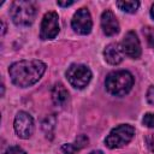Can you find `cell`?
<instances>
[{
    "mask_svg": "<svg viewBox=\"0 0 154 154\" xmlns=\"http://www.w3.org/2000/svg\"><path fill=\"white\" fill-rule=\"evenodd\" d=\"M45 71L46 64L41 60H20L12 64L8 69L11 81L20 88H26L38 82Z\"/></svg>",
    "mask_w": 154,
    "mask_h": 154,
    "instance_id": "obj_1",
    "label": "cell"
},
{
    "mask_svg": "<svg viewBox=\"0 0 154 154\" xmlns=\"http://www.w3.org/2000/svg\"><path fill=\"white\" fill-rule=\"evenodd\" d=\"M134 85V76L125 70L114 71L107 75L105 79V87L107 91L114 96L126 95Z\"/></svg>",
    "mask_w": 154,
    "mask_h": 154,
    "instance_id": "obj_2",
    "label": "cell"
},
{
    "mask_svg": "<svg viewBox=\"0 0 154 154\" xmlns=\"http://www.w3.org/2000/svg\"><path fill=\"white\" fill-rule=\"evenodd\" d=\"M37 12L36 4L34 1H14L11 5L10 16L13 23L18 26H29L35 20Z\"/></svg>",
    "mask_w": 154,
    "mask_h": 154,
    "instance_id": "obj_3",
    "label": "cell"
},
{
    "mask_svg": "<svg viewBox=\"0 0 154 154\" xmlns=\"http://www.w3.org/2000/svg\"><path fill=\"white\" fill-rule=\"evenodd\" d=\"M135 135V129L129 124H120L111 130L108 136L105 138V144L109 149L120 148L128 144Z\"/></svg>",
    "mask_w": 154,
    "mask_h": 154,
    "instance_id": "obj_4",
    "label": "cell"
},
{
    "mask_svg": "<svg viewBox=\"0 0 154 154\" xmlns=\"http://www.w3.org/2000/svg\"><path fill=\"white\" fill-rule=\"evenodd\" d=\"M66 77L73 88L83 89L91 79V71L88 66L82 64H73L66 71Z\"/></svg>",
    "mask_w": 154,
    "mask_h": 154,
    "instance_id": "obj_5",
    "label": "cell"
},
{
    "mask_svg": "<svg viewBox=\"0 0 154 154\" xmlns=\"http://www.w3.org/2000/svg\"><path fill=\"white\" fill-rule=\"evenodd\" d=\"M71 26L77 34H81V35H88L91 31L93 20L88 8L82 7L75 12L71 20Z\"/></svg>",
    "mask_w": 154,
    "mask_h": 154,
    "instance_id": "obj_6",
    "label": "cell"
},
{
    "mask_svg": "<svg viewBox=\"0 0 154 154\" xmlns=\"http://www.w3.org/2000/svg\"><path fill=\"white\" fill-rule=\"evenodd\" d=\"M59 17L58 13L51 11L47 12L43 16V19L41 22V30H40V37L42 40H52L54 38L59 32Z\"/></svg>",
    "mask_w": 154,
    "mask_h": 154,
    "instance_id": "obj_7",
    "label": "cell"
},
{
    "mask_svg": "<svg viewBox=\"0 0 154 154\" xmlns=\"http://www.w3.org/2000/svg\"><path fill=\"white\" fill-rule=\"evenodd\" d=\"M13 126H14V131H16L17 136L23 140H26V138L31 137V135L34 132V119L29 113L20 111L17 113V116L14 118Z\"/></svg>",
    "mask_w": 154,
    "mask_h": 154,
    "instance_id": "obj_8",
    "label": "cell"
},
{
    "mask_svg": "<svg viewBox=\"0 0 154 154\" xmlns=\"http://www.w3.org/2000/svg\"><path fill=\"white\" fill-rule=\"evenodd\" d=\"M122 48L124 54L132 59H138L141 57V43L137 38V35L134 31L126 32L122 41Z\"/></svg>",
    "mask_w": 154,
    "mask_h": 154,
    "instance_id": "obj_9",
    "label": "cell"
},
{
    "mask_svg": "<svg viewBox=\"0 0 154 154\" xmlns=\"http://www.w3.org/2000/svg\"><path fill=\"white\" fill-rule=\"evenodd\" d=\"M101 28L105 35L113 36L119 32V23L111 10H106L101 14Z\"/></svg>",
    "mask_w": 154,
    "mask_h": 154,
    "instance_id": "obj_10",
    "label": "cell"
},
{
    "mask_svg": "<svg viewBox=\"0 0 154 154\" xmlns=\"http://www.w3.org/2000/svg\"><path fill=\"white\" fill-rule=\"evenodd\" d=\"M103 57H105V60L111 65L120 64L124 58V52H123L122 45H119L117 42L107 45L103 51Z\"/></svg>",
    "mask_w": 154,
    "mask_h": 154,
    "instance_id": "obj_11",
    "label": "cell"
},
{
    "mask_svg": "<svg viewBox=\"0 0 154 154\" xmlns=\"http://www.w3.org/2000/svg\"><path fill=\"white\" fill-rule=\"evenodd\" d=\"M52 100L54 102V105L57 106H65V103L69 100V93L66 90V88L61 84L58 83L54 85L53 90H52Z\"/></svg>",
    "mask_w": 154,
    "mask_h": 154,
    "instance_id": "obj_12",
    "label": "cell"
},
{
    "mask_svg": "<svg viewBox=\"0 0 154 154\" xmlns=\"http://www.w3.org/2000/svg\"><path fill=\"white\" fill-rule=\"evenodd\" d=\"M116 5L119 7V10L124 11V12H128V13H134L137 11L138 6H140V2L138 1H117Z\"/></svg>",
    "mask_w": 154,
    "mask_h": 154,
    "instance_id": "obj_13",
    "label": "cell"
},
{
    "mask_svg": "<svg viewBox=\"0 0 154 154\" xmlns=\"http://www.w3.org/2000/svg\"><path fill=\"white\" fill-rule=\"evenodd\" d=\"M54 124H55V118H54L53 116L47 117V118L45 119L43 124H42V129H43V131H45L46 136H47V137H49V138H52V136H53Z\"/></svg>",
    "mask_w": 154,
    "mask_h": 154,
    "instance_id": "obj_14",
    "label": "cell"
},
{
    "mask_svg": "<svg viewBox=\"0 0 154 154\" xmlns=\"http://www.w3.org/2000/svg\"><path fill=\"white\" fill-rule=\"evenodd\" d=\"M88 142H89V138H88L85 135H79V136H77V138L75 140L73 146H75V148H76L77 150H79V149L84 148L85 146H88Z\"/></svg>",
    "mask_w": 154,
    "mask_h": 154,
    "instance_id": "obj_15",
    "label": "cell"
},
{
    "mask_svg": "<svg viewBox=\"0 0 154 154\" xmlns=\"http://www.w3.org/2000/svg\"><path fill=\"white\" fill-rule=\"evenodd\" d=\"M77 153V149L75 148L73 144H63L59 150H58V154H76Z\"/></svg>",
    "mask_w": 154,
    "mask_h": 154,
    "instance_id": "obj_16",
    "label": "cell"
},
{
    "mask_svg": "<svg viewBox=\"0 0 154 154\" xmlns=\"http://www.w3.org/2000/svg\"><path fill=\"white\" fill-rule=\"evenodd\" d=\"M143 35H144V37L147 38L148 43H149L150 46H153V45H154V29H153V28H149V26L143 28Z\"/></svg>",
    "mask_w": 154,
    "mask_h": 154,
    "instance_id": "obj_17",
    "label": "cell"
},
{
    "mask_svg": "<svg viewBox=\"0 0 154 154\" xmlns=\"http://www.w3.org/2000/svg\"><path fill=\"white\" fill-rule=\"evenodd\" d=\"M142 123L147 126V128H154V113H146Z\"/></svg>",
    "mask_w": 154,
    "mask_h": 154,
    "instance_id": "obj_18",
    "label": "cell"
},
{
    "mask_svg": "<svg viewBox=\"0 0 154 154\" xmlns=\"http://www.w3.org/2000/svg\"><path fill=\"white\" fill-rule=\"evenodd\" d=\"M5 154H26V153L18 146H11L6 149Z\"/></svg>",
    "mask_w": 154,
    "mask_h": 154,
    "instance_id": "obj_19",
    "label": "cell"
},
{
    "mask_svg": "<svg viewBox=\"0 0 154 154\" xmlns=\"http://www.w3.org/2000/svg\"><path fill=\"white\" fill-rule=\"evenodd\" d=\"M146 143H147V147L154 153V134H148L146 136Z\"/></svg>",
    "mask_w": 154,
    "mask_h": 154,
    "instance_id": "obj_20",
    "label": "cell"
},
{
    "mask_svg": "<svg viewBox=\"0 0 154 154\" xmlns=\"http://www.w3.org/2000/svg\"><path fill=\"white\" fill-rule=\"evenodd\" d=\"M147 101L154 106V85H150L147 90Z\"/></svg>",
    "mask_w": 154,
    "mask_h": 154,
    "instance_id": "obj_21",
    "label": "cell"
},
{
    "mask_svg": "<svg viewBox=\"0 0 154 154\" xmlns=\"http://www.w3.org/2000/svg\"><path fill=\"white\" fill-rule=\"evenodd\" d=\"M59 6H63V7H66V6H70V5H73L75 1H58L57 2Z\"/></svg>",
    "mask_w": 154,
    "mask_h": 154,
    "instance_id": "obj_22",
    "label": "cell"
},
{
    "mask_svg": "<svg viewBox=\"0 0 154 154\" xmlns=\"http://www.w3.org/2000/svg\"><path fill=\"white\" fill-rule=\"evenodd\" d=\"M150 16H152V18L154 19V4L152 5V8H150Z\"/></svg>",
    "mask_w": 154,
    "mask_h": 154,
    "instance_id": "obj_23",
    "label": "cell"
},
{
    "mask_svg": "<svg viewBox=\"0 0 154 154\" xmlns=\"http://www.w3.org/2000/svg\"><path fill=\"white\" fill-rule=\"evenodd\" d=\"M89 154H103L101 150H93V152H90Z\"/></svg>",
    "mask_w": 154,
    "mask_h": 154,
    "instance_id": "obj_24",
    "label": "cell"
},
{
    "mask_svg": "<svg viewBox=\"0 0 154 154\" xmlns=\"http://www.w3.org/2000/svg\"><path fill=\"white\" fill-rule=\"evenodd\" d=\"M153 47H154V45H153Z\"/></svg>",
    "mask_w": 154,
    "mask_h": 154,
    "instance_id": "obj_25",
    "label": "cell"
}]
</instances>
